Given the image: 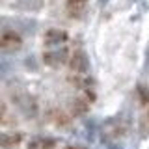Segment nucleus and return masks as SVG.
Segmentation results:
<instances>
[{"label":"nucleus","instance_id":"nucleus-4","mask_svg":"<svg viewBox=\"0 0 149 149\" xmlns=\"http://www.w3.org/2000/svg\"><path fill=\"white\" fill-rule=\"evenodd\" d=\"M43 41L47 47H58L67 41V34L63 30H58V28H50V30H47Z\"/></svg>","mask_w":149,"mask_h":149},{"label":"nucleus","instance_id":"nucleus-10","mask_svg":"<svg viewBox=\"0 0 149 149\" xmlns=\"http://www.w3.org/2000/svg\"><path fill=\"white\" fill-rule=\"evenodd\" d=\"M65 149H84V147H74V146H69V147H65Z\"/></svg>","mask_w":149,"mask_h":149},{"label":"nucleus","instance_id":"nucleus-1","mask_svg":"<svg viewBox=\"0 0 149 149\" xmlns=\"http://www.w3.org/2000/svg\"><path fill=\"white\" fill-rule=\"evenodd\" d=\"M69 69L73 74H86L88 73V58L82 50H74L69 58Z\"/></svg>","mask_w":149,"mask_h":149},{"label":"nucleus","instance_id":"nucleus-8","mask_svg":"<svg viewBox=\"0 0 149 149\" xmlns=\"http://www.w3.org/2000/svg\"><path fill=\"white\" fill-rule=\"evenodd\" d=\"M28 149H56V142L50 138H36L28 143Z\"/></svg>","mask_w":149,"mask_h":149},{"label":"nucleus","instance_id":"nucleus-6","mask_svg":"<svg viewBox=\"0 0 149 149\" xmlns=\"http://www.w3.org/2000/svg\"><path fill=\"white\" fill-rule=\"evenodd\" d=\"M91 99L93 97L90 95V93H84L82 97H78V99H74L73 101V114L74 116H80V114H86L88 110H90V106H91Z\"/></svg>","mask_w":149,"mask_h":149},{"label":"nucleus","instance_id":"nucleus-5","mask_svg":"<svg viewBox=\"0 0 149 149\" xmlns=\"http://www.w3.org/2000/svg\"><path fill=\"white\" fill-rule=\"evenodd\" d=\"M86 6H88V0H67L65 2V11H67L69 17L78 19V17L84 15Z\"/></svg>","mask_w":149,"mask_h":149},{"label":"nucleus","instance_id":"nucleus-9","mask_svg":"<svg viewBox=\"0 0 149 149\" xmlns=\"http://www.w3.org/2000/svg\"><path fill=\"white\" fill-rule=\"evenodd\" d=\"M142 132H143V134L149 132V110L146 112V116L142 118Z\"/></svg>","mask_w":149,"mask_h":149},{"label":"nucleus","instance_id":"nucleus-3","mask_svg":"<svg viewBox=\"0 0 149 149\" xmlns=\"http://www.w3.org/2000/svg\"><path fill=\"white\" fill-rule=\"evenodd\" d=\"M43 62L50 67H62L65 62H69V58L65 50H49L43 54Z\"/></svg>","mask_w":149,"mask_h":149},{"label":"nucleus","instance_id":"nucleus-2","mask_svg":"<svg viewBox=\"0 0 149 149\" xmlns=\"http://www.w3.org/2000/svg\"><path fill=\"white\" fill-rule=\"evenodd\" d=\"M0 47H2V50H6V52H15V50H19L22 47V39H21L19 34L8 30L0 37Z\"/></svg>","mask_w":149,"mask_h":149},{"label":"nucleus","instance_id":"nucleus-7","mask_svg":"<svg viewBox=\"0 0 149 149\" xmlns=\"http://www.w3.org/2000/svg\"><path fill=\"white\" fill-rule=\"evenodd\" d=\"M21 140H22L21 132H6V134H2L0 143H2L4 149H11V147H15L17 143H21Z\"/></svg>","mask_w":149,"mask_h":149}]
</instances>
